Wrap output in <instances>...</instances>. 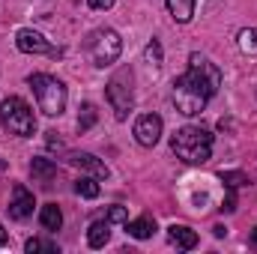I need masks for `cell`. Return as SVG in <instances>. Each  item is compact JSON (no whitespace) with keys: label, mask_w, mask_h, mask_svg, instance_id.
<instances>
[{"label":"cell","mask_w":257,"mask_h":254,"mask_svg":"<svg viewBox=\"0 0 257 254\" xmlns=\"http://www.w3.org/2000/svg\"><path fill=\"white\" fill-rule=\"evenodd\" d=\"M30 177H33L36 183L48 186V183L57 177V165H54L51 159H42V156H36V159L30 162Z\"/></svg>","instance_id":"obj_12"},{"label":"cell","mask_w":257,"mask_h":254,"mask_svg":"<svg viewBox=\"0 0 257 254\" xmlns=\"http://www.w3.org/2000/svg\"><path fill=\"white\" fill-rule=\"evenodd\" d=\"M3 245H9V233H6L3 224H0V248H3Z\"/></svg>","instance_id":"obj_26"},{"label":"cell","mask_w":257,"mask_h":254,"mask_svg":"<svg viewBox=\"0 0 257 254\" xmlns=\"http://www.w3.org/2000/svg\"><path fill=\"white\" fill-rule=\"evenodd\" d=\"M218 177L224 180V186H227V189H239V186H248V183H251V180H248L245 174H239V171H221Z\"/></svg>","instance_id":"obj_20"},{"label":"cell","mask_w":257,"mask_h":254,"mask_svg":"<svg viewBox=\"0 0 257 254\" xmlns=\"http://www.w3.org/2000/svg\"><path fill=\"white\" fill-rule=\"evenodd\" d=\"M144 54H147V60H150L153 66H162V57H165V54H162V45H159V39H153V42L147 45V51H144Z\"/></svg>","instance_id":"obj_22"},{"label":"cell","mask_w":257,"mask_h":254,"mask_svg":"<svg viewBox=\"0 0 257 254\" xmlns=\"http://www.w3.org/2000/svg\"><path fill=\"white\" fill-rule=\"evenodd\" d=\"M108 239H111V221L108 218L105 221H93L90 230H87V245L90 248H102Z\"/></svg>","instance_id":"obj_14"},{"label":"cell","mask_w":257,"mask_h":254,"mask_svg":"<svg viewBox=\"0 0 257 254\" xmlns=\"http://www.w3.org/2000/svg\"><path fill=\"white\" fill-rule=\"evenodd\" d=\"M96 120H99V111H96V105L84 102V105H81V114H78V132H87V129H93V126H96Z\"/></svg>","instance_id":"obj_18"},{"label":"cell","mask_w":257,"mask_h":254,"mask_svg":"<svg viewBox=\"0 0 257 254\" xmlns=\"http://www.w3.org/2000/svg\"><path fill=\"white\" fill-rule=\"evenodd\" d=\"M24 251L33 254V251H60V248H57V242H51V239H27V242H24Z\"/></svg>","instance_id":"obj_21"},{"label":"cell","mask_w":257,"mask_h":254,"mask_svg":"<svg viewBox=\"0 0 257 254\" xmlns=\"http://www.w3.org/2000/svg\"><path fill=\"white\" fill-rule=\"evenodd\" d=\"M108 221H111V224H126L128 221L126 206H111V209H108Z\"/></svg>","instance_id":"obj_23"},{"label":"cell","mask_w":257,"mask_h":254,"mask_svg":"<svg viewBox=\"0 0 257 254\" xmlns=\"http://www.w3.org/2000/svg\"><path fill=\"white\" fill-rule=\"evenodd\" d=\"M168 239L180 251H192L194 245H197V233H194L192 227H186V224H171L168 227Z\"/></svg>","instance_id":"obj_11"},{"label":"cell","mask_w":257,"mask_h":254,"mask_svg":"<svg viewBox=\"0 0 257 254\" xmlns=\"http://www.w3.org/2000/svg\"><path fill=\"white\" fill-rule=\"evenodd\" d=\"M236 42H239V51H245V54H257V30H254V27L239 30Z\"/></svg>","instance_id":"obj_19"},{"label":"cell","mask_w":257,"mask_h":254,"mask_svg":"<svg viewBox=\"0 0 257 254\" xmlns=\"http://www.w3.org/2000/svg\"><path fill=\"white\" fill-rule=\"evenodd\" d=\"M212 233H215V236H224V233H227V227H224V224H215V227H212Z\"/></svg>","instance_id":"obj_27"},{"label":"cell","mask_w":257,"mask_h":254,"mask_svg":"<svg viewBox=\"0 0 257 254\" xmlns=\"http://www.w3.org/2000/svg\"><path fill=\"white\" fill-rule=\"evenodd\" d=\"M171 150L177 153V159H183L186 165H203L212 156V132L203 126H183L174 132L171 138Z\"/></svg>","instance_id":"obj_2"},{"label":"cell","mask_w":257,"mask_h":254,"mask_svg":"<svg viewBox=\"0 0 257 254\" xmlns=\"http://www.w3.org/2000/svg\"><path fill=\"white\" fill-rule=\"evenodd\" d=\"M75 191H78L81 197H87V200H96V197H99V191H102V189H99V180L87 174V177L75 180Z\"/></svg>","instance_id":"obj_17"},{"label":"cell","mask_w":257,"mask_h":254,"mask_svg":"<svg viewBox=\"0 0 257 254\" xmlns=\"http://www.w3.org/2000/svg\"><path fill=\"white\" fill-rule=\"evenodd\" d=\"M69 165L78 168V171H84V174H90V177H96L99 183L108 180V168H105V162H99L93 153H72V156H69Z\"/></svg>","instance_id":"obj_10"},{"label":"cell","mask_w":257,"mask_h":254,"mask_svg":"<svg viewBox=\"0 0 257 254\" xmlns=\"http://www.w3.org/2000/svg\"><path fill=\"white\" fill-rule=\"evenodd\" d=\"M0 120H3V129L15 138H30L36 132V117H33V108L21 99V96H9L3 99L0 105Z\"/></svg>","instance_id":"obj_5"},{"label":"cell","mask_w":257,"mask_h":254,"mask_svg":"<svg viewBox=\"0 0 257 254\" xmlns=\"http://www.w3.org/2000/svg\"><path fill=\"white\" fill-rule=\"evenodd\" d=\"M251 245H254V248H257V227H254V230H251Z\"/></svg>","instance_id":"obj_28"},{"label":"cell","mask_w":257,"mask_h":254,"mask_svg":"<svg viewBox=\"0 0 257 254\" xmlns=\"http://www.w3.org/2000/svg\"><path fill=\"white\" fill-rule=\"evenodd\" d=\"M120 51H123V39L117 30L111 27H96L93 33H87L84 39V54L90 57V63L105 69V66H114L120 60Z\"/></svg>","instance_id":"obj_4"},{"label":"cell","mask_w":257,"mask_h":254,"mask_svg":"<svg viewBox=\"0 0 257 254\" xmlns=\"http://www.w3.org/2000/svg\"><path fill=\"white\" fill-rule=\"evenodd\" d=\"M111 6H114V0H90V9H96V12L111 9Z\"/></svg>","instance_id":"obj_25"},{"label":"cell","mask_w":257,"mask_h":254,"mask_svg":"<svg viewBox=\"0 0 257 254\" xmlns=\"http://www.w3.org/2000/svg\"><path fill=\"white\" fill-rule=\"evenodd\" d=\"M33 206H36L33 191L27 189V186H21V183H15L12 186V200H9V215L15 221H24V218L33 215Z\"/></svg>","instance_id":"obj_9"},{"label":"cell","mask_w":257,"mask_h":254,"mask_svg":"<svg viewBox=\"0 0 257 254\" xmlns=\"http://www.w3.org/2000/svg\"><path fill=\"white\" fill-rule=\"evenodd\" d=\"M218 87H221V69L194 51L189 54V69L180 78H174V105L180 114L197 117L206 108V102L218 93Z\"/></svg>","instance_id":"obj_1"},{"label":"cell","mask_w":257,"mask_h":254,"mask_svg":"<svg viewBox=\"0 0 257 254\" xmlns=\"http://www.w3.org/2000/svg\"><path fill=\"white\" fill-rule=\"evenodd\" d=\"M162 117L159 114H141L138 120H135V141L141 144V147H156L159 144V138H162Z\"/></svg>","instance_id":"obj_8"},{"label":"cell","mask_w":257,"mask_h":254,"mask_svg":"<svg viewBox=\"0 0 257 254\" xmlns=\"http://www.w3.org/2000/svg\"><path fill=\"white\" fill-rule=\"evenodd\" d=\"M132 84H135V75H132L128 66L117 69L111 75V81L105 84V96H108L117 120H126L128 114H132V108H135V90H132Z\"/></svg>","instance_id":"obj_6"},{"label":"cell","mask_w":257,"mask_h":254,"mask_svg":"<svg viewBox=\"0 0 257 254\" xmlns=\"http://www.w3.org/2000/svg\"><path fill=\"white\" fill-rule=\"evenodd\" d=\"M15 45H18V51H24V54L63 57V48H54L42 33H36V30H30V27H24V30H18V33H15Z\"/></svg>","instance_id":"obj_7"},{"label":"cell","mask_w":257,"mask_h":254,"mask_svg":"<svg viewBox=\"0 0 257 254\" xmlns=\"http://www.w3.org/2000/svg\"><path fill=\"white\" fill-rule=\"evenodd\" d=\"M27 84H30V90H33V96H36L42 114L60 117V114L66 111V99H69V96H66V84L60 81V78L45 75V72H36V75L27 78Z\"/></svg>","instance_id":"obj_3"},{"label":"cell","mask_w":257,"mask_h":254,"mask_svg":"<svg viewBox=\"0 0 257 254\" xmlns=\"http://www.w3.org/2000/svg\"><path fill=\"white\" fill-rule=\"evenodd\" d=\"M168 12L177 24H189L194 15V0H168Z\"/></svg>","instance_id":"obj_15"},{"label":"cell","mask_w":257,"mask_h":254,"mask_svg":"<svg viewBox=\"0 0 257 254\" xmlns=\"http://www.w3.org/2000/svg\"><path fill=\"white\" fill-rule=\"evenodd\" d=\"M126 230H128V236H135V239H150L156 233V218L153 215H141L135 221H126Z\"/></svg>","instance_id":"obj_13"},{"label":"cell","mask_w":257,"mask_h":254,"mask_svg":"<svg viewBox=\"0 0 257 254\" xmlns=\"http://www.w3.org/2000/svg\"><path fill=\"white\" fill-rule=\"evenodd\" d=\"M221 209H224V212H233V209H236V189H227V197H224Z\"/></svg>","instance_id":"obj_24"},{"label":"cell","mask_w":257,"mask_h":254,"mask_svg":"<svg viewBox=\"0 0 257 254\" xmlns=\"http://www.w3.org/2000/svg\"><path fill=\"white\" fill-rule=\"evenodd\" d=\"M39 224H42L45 230H60V224H63L60 206H57V203H45V206L39 209Z\"/></svg>","instance_id":"obj_16"}]
</instances>
